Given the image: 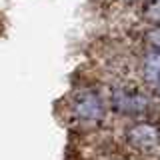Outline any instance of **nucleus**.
<instances>
[{
  "label": "nucleus",
  "instance_id": "1",
  "mask_svg": "<svg viewBox=\"0 0 160 160\" xmlns=\"http://www.w3.org/2000/svg\"><path fill=\"white\" fill-rule=\"evenodd\" d=\"M112 100L120 110H124L128 114H138L146 108V96H142L136 90H126V88L116 90Z\"/></svg>",
  "mask_w": 160,
  "mask_h": 160
},
{
  "label": "nucleus",
  "instance_id": "2",
  "mask_svg": "<svg viewBox=\"0 0 160 160\" xmlns=\"http://www.w3.org/2000/svg\"><path fill=\"white\" fill-rule=\"evenodd\" d=\"M142 74L150 84H160V50L150 48L142 60Z\"/></svg>",
  "mask_w": 160,
  "mask_h": 160
},
{
  "label": "nucleus",
  "instance_id": "3",
  "mask_svg": "<svg viewBox=\"0 0 160 160\" xmlns=\"http://www.w3.org/2000/svg\"><path fill=\"white\" fill-rule=\"evenodd\" d=\"M130 140L136 146H154L156 140H158V134H156V130L150 128V126H138V128L132 130Z\"/></svg>",
  "mask_w": 160,
  "mask_h": 160
},
{
  "label": "nucleus",
  "instance_id": "4",
  "mask_svg": "<svg viewBox=\"0 0 160 160\" xmlns=\"http://www.w3.org/2000/svg\"><path fill=\"white\" fill-rule=\"evenodd\" d=\"M78 110L82 116H96V112H100V102L98 98L94 96H86V98H80Z\"/></svg>",
  "mask_w": 160,
  "mask_h": 160
},
{
  "label": "nucleus",
  "instance_id": "5",
  "mask_svg": "<svg viewBox=\"0 0 160 160\" xmlns=\"http://www.w3.org/2000/svg\"><path fill=\"white\" fill-rule=\"evenodd\" d=\"M142 12H144V16L148 20L160 24V0H144Z\"/></svg>",
  "mask_w": 160,
  "mask_h": 160
},
{
  "label": "nucleus",
  "instance_id": "6",
  "mask_svg": "<svg viewBox=\"0 0 160 160\" xmlns=\"http://www.w3.org/2000/svg\"><path fill=\"white\" fill-rule=\"evenodd\" d=\"M146 40H148L150 48H156V50H160V24L148 30V32H146Z\"/></svg>",
  "mask_w": 160,
  "mask_h": 160
}]
</instances>
